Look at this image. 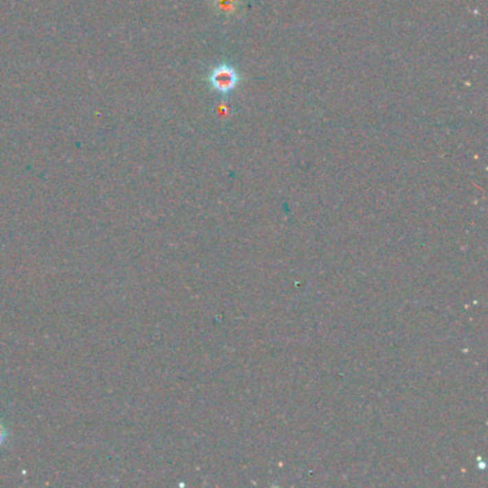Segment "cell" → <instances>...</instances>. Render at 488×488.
<instances>
[{
	"label": "cell",
	"instance_id": "7a4b0ae2",
	"mask_svg": "<svg viewBox=\"0 0 488 488\" xmlns=\"http://www.w3.org/2000/svg\"><path fill=\"white\" fill-rule=\"evenodd\" d=\"M215 3L221 12L228 13L235 9V6L238 5V0H217Z\"/></svg>",
	"mask_w": 488,
	"mask_h": 488
},
{
	"label": "cell",
	"instance_id": "6da1fadb",
	"mask_svg": "<svg viewBox=\"0 0 488 488\" xmlns=\"http://www.w3.org/2000/svg\"><path fill=\"white\" fill-rule=\"evenodd\" d=\"M208 82L215 92L221 95H228L239 86L241 75L232 65L221 63L209 74Z\"/></svg>",
	"mask_w": 488,
	"mask_h": 488
},
{
	"label": "cell",
	"instance_id": "3957f363",
	"mask_svg": "<svg viewBox=\"0 0 488 488\" xmlns=\"http://www.w3.org/2000/svg\"><path fill=\"white\" fill-rule=\"evenodd\" d=\"M9 439V430L3 421H0V447H3Z\"/></svg>",
	"mask_w": 488,
	"mask_h": 488
}]
</instances>
